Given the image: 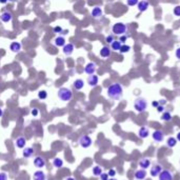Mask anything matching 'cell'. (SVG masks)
Instances as JSON below:
<instances>
[{
    "label": "cell",
    "mask_w": 180,
    "mask_h": 180,
    "mask_svg": "<svg viewBox=\"0 0 180 180\" xmlns=\"http://www.w3.org/2000/svg\"><path fill=\"white\" fill-rule=\"evenodd\" d=\"M64 180H76V179L74 177H68V178H65Z\"/></svg>",
    "instance_id": "obj_49"
},
{
    "label": "cell",
    "mask_w": 180,
    "mask_h": 180,
    "mask_svg": "<svg viewBox=\"0 0 180 180\" xmlns=\"http://www.w3.org/2000/svg\"><path fill=\"white\" fill-rule=\"evenodd\" d=\"M175 55H176V58H177L178 60H180V48H178L177 50H176Z\"/></svg>",
    "instance_id": "obj_44"
},
{
    "label": "cell",
    "mask_w": 180,
    "mask_h": 180,
    "mask_svg": "<svg viewBox=\"0 0 180 180\" xmlns=\"http://www.w3.org/2000/svg\"><path fill=\"white\" fill-rule=\"evenodd\" d=\"M6 2H8V0H0V3H1V4H5Z\"/></svg>",
    "instance_id": "obj_47"
},
{
    "label": "cell",
    "mask_w": 180,
    "mask_h": 180,
    "mask_svg": "<svg viewBox=\"0 0 180 180\" xmlns=\"http://www.w3.org/2000/svg\"><path fill=\"white\" fill-rule=\"evenodd\" d=\"M176 139H177V141H180V132L177 134V136H176Z\"/></svg>",
    "instance_id": "obj_46"
},
{
    "label": "cell",
    "mask_w": 180,
    "mask_h": 180,
    "mask_svg": "<svg viewBox=\"0 0 180 180\" xmlns=\"http://www.w3.org/2000/svg\"><path fill=\"white\" fill-rule=\"evenodd\" d=\"M166 102H168V101H166V99H161V100H159V103H160L161 105L166 104Z\"/></svg>",
    "instance_id": "obj_45"
},
{
    "label": "cell",
    "mask_w": 180,
    "mask_h": 180,
    "mask_svg": "<svg viewBox=\"0 0 180 180\" xmlns=\"http://www.w3.org/2000/svg\"><path fill=\"white\" fill-rule=\"evenodd\" d=\"M171 119H172V114L170 112L164 111L162 113V115H161V120H163V121H170Z\"/></svg>",
    "instance_id": "obj_30"
},
{
    "label": "cell",
    "mask_w": 180,
    "mask_h": 180,
    "mask_svg": "<svg viewBox=\"0 0 180 180\" xmlns=\"http://www.w3.org/2000/svg\"><path fill=\"white\" fill-rule=\"evenodd\" d=\"M2 116H3V110H2L1 108H0V118L2 117Z\"/></svg>",
    "instance_id": "obj_48"
},
{
    "label": "cell",
    "mask_w": 180,
    "mask_h": 180,
    "mask_svg": "<svg viewBox=\"0 0 180 180\" xmlns=\"http://www.w3.org/2000/svg\"><path fill=\"white\" fill-rule=\"evenodd\" d=\"M177 139H176L175 137H169L168 139H166V145H168L169 148H174L176 144H177Z\"/></svg>",
    "instance_id": "obj_28"
},
{
    "label": "cell",
    "mask_w": 180,
    "mask_h": 180,
    "mask_svg": "<svg viewBox=\"0 0 180 180\" xmlns=\"http://www.w3.org/2000/svg\"><path fill=\"white\" fill-rule=\"evenodd\" d=\"M98 82H99V77H98L97 75H95V74H93V75H90L88 78V83L90 86H92V88H94V86H96V85L98 84Z\"/></svg>",
    "instance_id": "obj_13"
},
{
    "label": "cell",
    "mask_w": 180,
    "mask_h": 180,
    "mask_svg": "<svg viewBox=\"0 0 180 180\" xmlns=\"http://www.w3.org/2000/svg\"><path fill=\"white\" fill-rule=\"evenodd\" d=\"M99 54L102 58H109L111 56V54H112V51H111V49L109 46H103L100 50Z\"/></svg>",
    "instance_id": "obj_19"
},
{
    "label": "cell",
    "mask_w": 180,
    "mask_h": 180,
    "mask_svg": "<svg viewBox=\"0 0 180 180\" xmlns=\"http://www.w3.org/2000/svg\"><path fill=\"white\" fill-rule=\"evenodd\" d=\"M139 165H140V168H141V169L146 170V169L151 166V160L148 159V158H142V159L139 161Z\"/></svg>",
    "instance_id": "obj_22"
},
{
    "label": "cell",
    "mask_w": 180,
    "mask_h": 180,
    "mask_svg": "<svg viewBox=\"0 0 180 180\" xmlns=\"http://www.w3.org/2000/svg\"><path fill=\"white\" fill-rule=\"evenodd\" d=\"M65 38L63 37V36H58V37L55 38V40H54V44L56 45V46H58V48H63L65 45Z\"/></svg>",
    "instance_id": "obj_16"
},
{
    "label": "cell",
    "mask_w": 180,
    "mask_h": 180,
    "mask_svg": "<svg viewBox=\"0 0 180 180\" xmlns=\"http://www.w3.org/2000/svg\"><path fill=\"white\" fill-rule=\"evenodd\" d=\"M152 137H153V139H154V141H156V142H161L163 140V138H164V134H163L162 131L158 130L153 133Z\"/></svg>",
    "instance_id": "obj_12"
},
{
    "label": "cell",
    "mask_w": 180,
    "mask_h": 180,
    "mask_svg": "<svg viewBox=\"0 0 180 180\" xmlns=\"http://www.w3.org/2000/svg\"><path fill=\"white\" fill-rule=\"evenodd\" d=\"M54 32L56 33V34H61V33L63 32V29L60 26V25H56V26H54Z\"/></svg>",
    "instance_id": "obj_34"
},
{
    "label": "cell",
    "mask_w": 180,
    "mask_h": 180,
    "mask_svg": "<svg viewBox=\"0 0 180 180\" xmlns=\"http://www.w3.org/2000/svg\"><path fill=\"white\" fill-rule=\"evenodd\" d=\"M158 177H159V180H173L172 173L169 170H162Z\"/></svg>",
    "instance_id": "obj_8"
},
{
    "label": "cell",
    "mask_w": 180,
    "mask_h": 180,
    "mask_svg": "<svg viewBox=\"0 0 180 180\" xmlns=\"http://www.w3.org/2000/svg\"><path fill=\"white\" fill-rule=\"evenodd\" d=\"M139 0H126V4L129 6H135V5L138 4Z\"/></svg>",
    "instance_id": "obj_33"
},
{
    "label": "cell",
    "mask_w": 180,
    "mask_h": 180,
    "mask_svg": "<svg viewBox=\"0 0 180 180\" xmlns=\"http://www.w3.org/2000/svg\"><path fill=\"white\" fill-rule=\"evenodd\" d=\"M53 165H54L56 169H61L63 166V160L59 157L54 158V160H53Z\"/></svg>",
    "instance_id": "obj_27"
},
{
    "label": "cell",
    "mask_w": 180,
    "mask_h": 180,
    "mask_svg": "<svg viewBox=\"0 0 180 180\" xmlns=\"http://www.w3.org/2000/svg\"><path fill=\"white\" fill-rule=\"evenodd\" d=\"M34 165H35L37 169H42L45 166V160L44 158L42 157H36L35 159H34Z\"/></svg>",
    "instance_id": "obj_14"
},
{
    "label": "cell",
    "mask_w": 180,
    "mask_h": 180,
    "mask_svg": "<svg viewBox=\"0 0 180 180\" xmlns=\"http://www.w3.org/2000/svg\"><path fill=\"white\" fill-rule=\"evenodd\" d=\"M38 98H39L40 100H44L48 98V92L45 90H41L38 92Z\"/></svg>",
    "instance_id": "obj_31"
},
{
    "label": "cell",
    "mask_w": 180,
    "mask_h": 180,
    "mask_svg": "<svg viewBox=\"0 0 180 180\" xmlns=\"http://www.w3.org/2000/svg\"><path fill=\"white\" fill-rule=\"evenodd\" d=\"M157 111H158L159 113H163V112H164V105H161V104H160L159 106L157 108Z\"/></svg>",
    "instance_id": "obj_43"
},
{
    "label": "cell",
    "mask_w": 180,
    "mask_h": 180,
    "mask_svg": "<svg viewBox=\"0 0 180 180\" xmlns=\"http://www.w3.org/2000/svg\"><path fill=\"white\" fill-rule=\"evenodd\" d=\"M25 143H26V139H25L23 136H20V137H18L17 139H16L15 141V144L17 148L19 149H23L25 146Z\"/></svg>",
    "instance_id": "obj_21"
},
{
    "label": "cell",
    "mask_w": 180,
    "mask_h": 180,
    "mask_svg": "<svg viewBox=\"0 0 180 180\" xmlns=\"http://www.w3.org/2000/svg\"><path fill=\"white\" fill-rule=\"evenodd\" d=\"M148 108V101L146 99L142 97H139L135 100V102H134V109L137 111L138 113H142L144 112Z\"/></svg>",
    "instance_id": "obj_4"
},
{
    "label": "cell",
    "mask_w": 180,
    "mask_h": 180,
    "mask_svg": "<svg viewBox=\"0 0 180 180\" xmlns=\"http://www.w3.org/2000/svg\"><path fill=\"white\" fill-rule=\"evenodd\" d=\"M150 5L151 4L148 0H141V1H139L137 4L138 11H139V12H145V11L150 8Z\"/></svg>",
    "instance_id": "obj_9"
},
{
    "label": "cell",
    "mask_w": 180,
    "mask_h": 180,
    "mask_svg": "<svg viewBox=\"0 0 180 180\" xmlns=\"http://www.w3.org/2000/svg\"><path fill=\"white\" fill-rule=\"evenodd\" d=\"M128 38H129V37H128L126 35H125V34H124V35H121V36H119V41H120L121 43H122V44H124V43L126 42Z\"/></svg>",
    "instance_id": "obj_36"
},
{
    "label": "cell",
    "mask_w": 180,
    "mask_h": 180,
    "mask_svg": "<svg viewBox=\"0 0 180 180\" xmlns=\"http://www.w3.org/2000/svg\"><path fill=\"white\" fill-rule=\"evenodd\" d=\"M92 172H93V175H94V176H100L103 173L102 172V168H101V166H99V165H95V166L93 168Z\"/></svg>",
    "instance_id": "obj_29"
},
{
    "label": "cell",
    "mask_w": 180,
    "mask_h": 180,
    "mask_svg": "<svg viewBox=\"0 0 180 180\" xmlns=\"http://www.w3.org/2000/svg\"><path fill=\"white\" fill-rule=\"evenodd\" d=\"M126 31H128V26L123 22H117L112 26V32L114 35H117V36L124 35L125 33H126Z\"/></svg>",
    "instance_id": "obj_3"
},
{
    "label": "cell",
    "mask_w": 180,
    "mask_h": 180,
    "mask_svg": "<svg viewBox=\"0 0 180 180\" xmlns=\"http://www.w3.org/2000/svg\"><path fill=\"white\" fill-rule=\"evenodd\" d=\"M149 135H150V131H149V129L146 126H141L139 129V131H138V136L140 138H142V139L148 138Z\"/></svg>",
    "instance_id": "obj_15"
},
{
    "label": "cell",
    "mask_w": 180,
    "mask_h": 180,
    "mask_svg": "<svg viewBox=\"0 0 180 180\" xmlns=\"http://www.w3.org/2000/svg\"><path fill=\"white\" fill-rule=\"evenodd\" d=\"M159 105H160L159 101H156V100H154V101L152 102V106H153V108H156V109H157L158 106H159Z\"/></svg>",
    "instance_id": "obj_42"
},
{
    "label": "cell",
    "mask_w": 180,
    "mask_h": 180,
    "mask_svg": "<svg viewBox=\"0 0 180 180\" xmlns=\"http://www.w3.org/2000/svg\"><path fill=\"white\" fill-rule=\"evenodd\" d=\"M58 98H59L61 101H64V102H68L70 100H72L73 98V92L71 89L69 88H60L57 92Z\"/></svg>",
    "instance_id": "obj_2"
},
{
    "label": "cell",
    "mask_w": 180,
    "mask_h": 180,
    "mask_svg": "<svg viewBox=\"0 0 180 180\" xmlns=\"http://www.w3.org/2000/svg\"><path fill=\"white\" fill-rule=\"evenodd\" d=\"M134 177H135L136 180H144L145 177H146V172H145V170H143V169L138 170L135 172Z\"/></svg>",
    "instance_id": "obj_17"
},
{
    "label": "cell",
    "mask_w": 180,
    "mask_h": 180,
    "mask_svg": "<svg viewBox=\"0 0 180 180\" xmlns=\"http://www.w3.org/2000/svg\"><path fill=\"white\" fill-rule=\"evenodd\" d=\"M8 1H14V0H8Z\"/></svg>",
    "instance_id": "obj_51"
},
{
    "label": "cell",
    "mask_w": 180,
    "mask_h": 180,
    "mask_svg": "<svg viewBox=\"0 0 180 180\" xmlns=\"http://www.w3.org/2000/svg\"><path fill=\"white\" fill-rule=\"evenodd\" d=\"M93 143V140L92 138L90 137L89 135H82V136H80L79 138V144L81 148L83 149H89L92 145Z\"/></svg>",
    "instance_id": "obj_5"
},
{
    "label": "cell",
    "mask_w": 180,
    "mask_h": 180,
    "mask_svg": "<svg viewBox=\"0 0 180 180\" xmlns=\"http://www.w3.org/2000/svg\"><path fill=\"white\" fill-rule=\"evenodd\" d=\"M96 70H97V65L95 62H89L88 64L84 66V73L88 75H93L95 74Z\"/></svg>",
    "instance_id": "obj_6"
},
{
    "label": "cell",
    "mask_w": 180,
    "mask_h": 180,
    "mask_svg": "<svg viewBox=\"0 0 180 180\" xmlns=\"http://www.w3.org/2000/svg\"><path fill=\"white\" fill-rule=\"evenodd\" d=\"M114 40H115V39H114V35H109V36H106V38H105V42L109 43V44H111Z\"/></svg>",
    "instance_id": "obj_35"
},
{
    "label": "cell",
    "mask_w": 180,
    "mask_h": 180,
    "mask_svg": "<svg viewBox=\"0 0 180 180\" xmlns=\"http://www.w3.org/2000/svg\"><path fill=\"white\" fill-rule=\"evenodd\" d=\"M31 114H32L34 117H36V116H38V114H39V111H38V109H32Z\"/></svg>",
    "instance_id": "obj_41"
},
{
    "label": "cell",
    "mask_w": 180,
    "mask_h": 180,
    "mask_svg": "<svg viewBox=\"0 0 180 180\" xmlns=\"http://www.w3.org/2000/svg\"><path fill=\"white\" fill-rule=\"evenodd\" d=\"M9 177H8V174L4 172H1L0 173V180H8Z\"/></svg>",
    "instance_id": "obj_40"
},
{
    "label": "cell",
    "mask_w": 180,
    "mask_h": 180,
    "mask_svg": "<svg viewBox=\"0 0 180 180\" xmlns=\"http://www.w3.org/2000/svg\"><path fill=\"white\" fill-rule=\"evenodd\" d=\"M131 51V46L130 45H128V44H122L121 45V48H120V50H119V52L120 53H122V54H125V53H129Z\"/></svg>",
    "instance_id": "obj_32"
},
{
    "label": "cell",
    "mask_w": 180,
    "mask_h": 180,
    "mask_svg": "<svg viewBox=\"0 0 180 180\" xmlns=\"http://www.w3.org/2000/svg\"><path fill=\"white\" fill-rule=\"evenodd\" d=\"M103 12H102V9L100 8V6H95V8H93L92 12H91V15L93 16L94 18H100L102 16Z\"/></svg>",
    "instance_id": "obj_18"
},
{
    "label": "cell",
    "mask_w": 180,
    "mask_h": 180,
    "mask_svg": "<svg viewBox=\"0 0 180 180\" xmlns=\"http://www.w3.org/2000/svg\"><path fill=\"white\" fill-rule=\"evenodd\" d=\"M33 179L34 180H46V175L43 171H37L34 173L33 175Z\"/></svg>",
    "instance_id": "obj_20"
},
{
    "label": "cell",
    "mask_w": 180,
    "mask_h": 180,
    "mask_svg": "<svg viewBox=\"0 0 180 180\" xmlns=\"http://www.w3.org/2000/svg\"><path fill=\"white\" fill-rule=\"evenodd\" d=\"M108 174H109V176H110V177H115L116 174H117V172H116L115 169H111V170L108 172Z\"/></svg>",
    "instance_id": "obj_39"
},
{
    "label": "cell",
    "mask_w": 180,
    "mask_h": 180,
    "mask_svg": "<svg viewBox=\"0 0 180 180\" xmlns=\"http://www.w3.org/2000/svg\"><path fill=\"white\" fill-rule=\"evenodd\" d=\"M108 96L110 99L112 100H119L121 99L123 95V88L122 85L120 84L119 82H115V83H112L108 88Z\"/></svg>",
    "instance_id": "obj_1"
},
{
    "label": "cell",
    "mask_w": 180,
    "mask_h": 180,
    "mask_svg": "<svg viewBox=\"0 0 180 180\" xmlns=\"http://www.w3.org/2000/svg\"><path fill=\"white\" fill-rule=\"evenodd\" d=\"M0 19H1V21L2 22H5V23H8V22H11L13 20V15H12V13L11 12H3L1 13V15H0Z\"/></svg>",
    "instance_id": "obj_11"
},
{
    "label": "cell",
    "mask_w": 180,
    "mask_h": 180,
    "mask_svg": "<svg viewBox=\"0 0 180 180\" xmlns=\"http://www.w3.org/2000/svg\"><path fill=\"white\" fill-rule=\"evenodd\" d=\"M109 180H117V179H116V178H114V177H112V178H110Z\"/></svg>",
    "instance_id": "obj_50"
},
{
    "label": "cell",
    "mask_w": 180,
    "mask_h": 180,
    "mask_svg": "<svg viewBox=\"0 0 180 180\" xmlns=\"http://www.w3.org/2000/svg\"><path fill=\"white\" fill-rule=\"evenodd\" d=\"M174 15L177 16V17H180V5H177V6H175V9H174Z\"/></svg>",
    "instance_id": "obj_37"
},
{
    "label": "cell",
    "mask_w": 180,
    "mask_h": 180,
    "mask_svg": "<svg viewBox=\"0 0 180 180\" xmlns=\"http://www.w3.org/2000/svg\"><path fill=\"white\" fill-rule=\"evenodd\" d=\"M74 50H75V46H74L73 43H65V45L62 48V52L65 56L72 55Z\"/></svg>",
    "instance_id": "obj_7"
},
{
    "label": "cell",
    "mask_w": 180,
    "mask_h": 180,
    "mask_svg": "<svg viewBox=\"0 0 180 180\" xmlns=\"http://www.w3.org/2000/svg\"><path fill=\"white\" fill-rule=\"evenodd\" d=\"M162 171V168H161V165L160 164H155L153 165L152 168H151V171H150V174L152 177H157L159 176V174L161 173Z\"/></svg>",
    "instance_id": "obj_10"
},
{
    "label": "cell",
    "mask_w": 180,
    "mask_h": 180,
    "mask_svg": "<svg viewBox=\"0 0 180 180\" xmlns=\"http://www.w3.org/2000/svg\"><path fill=\"white\" fill-rule=\"evenodd\" d=\"M22 154L25 158H31L34 154V149L33 148H23Z\"/></svg>",
    "instance_id": "obj_26"
},
{
    "label": "cell",
    "mask_w": 180,
    "mask_h": 180,
    "mask_svg": "<svg viewBox=\"0 0 180 180\" xmlns=\"http://www.w3.org/2000/svg\"><path fill=\"white\" fill-rule=\"evenodd\" d=\"M10 50L12 51L13 53H18L20 50H21V44L17 41H14L10 44Z\"/></svg>",
    "instance_id": "obj_24"
},
{
    "label": "cell",
    "mask_w": 180,
    "mask_h": 180,
    "mask_svg": "<svg viewBox=\"0 0 180 180\" xmlns=\"http://www.w3.org/2000/svg\"><path fill=\"white\" fill-rule=\"evenodd\" d=\"M121 45H122V43L120 42L119 40H114V41L111 43V50L115 51V52H119Z\"/></svg>",
    "instance_id": "obj_25"
},
{
    "label": "cell",
    "mask_w": 180,
    "mask_h": 180,
    "mask_svg": "<svg viewBox=\"0 0 180 180\" xmlns=\"http://www.w3.org/2000/svg\"><path fill=\"white\" fill-rule=\"evenodd\" d=\"M99 177H100V180H109L110 179V176H109L108 173H102Z\"/></svg>",
    "instance_id": "obj_38"
},
{
    "label": "cell",
    "mask_w": 180,
    "mask_h": 180,
    "mask_svg": "<svg viewBox=\"0 0 180 180\" xmlns=\"http://www.w3.org/2000/svg\"><path fill=\"white\" fill-rule=\"evenodd\" d=\"M73 86L76 89L77 91L82 90L83 86H84V81L82 79H76L74 82H73Z\"/></svg>",
    "instance_id": "obj_23"
}]
</instances>
